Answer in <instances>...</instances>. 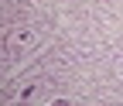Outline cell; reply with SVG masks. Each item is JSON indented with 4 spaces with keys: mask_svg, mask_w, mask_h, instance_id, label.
Masks as SVG:
<instances>
[{
    "mask_svg": "<svg viewBox=\"0 0 123 106\" xmlns=\"http://www.w3.org/2000/svg\"><path fill=\"white\" fill-rule=\"evenodd\" d=\"M51 106H68V103H65V99H58V103H51Z\"/></svg>",
    "mask_w": 123,
    "mask_h": 106,
    "instance_id": "1",
    "label": "cell"
}]
</instances>
